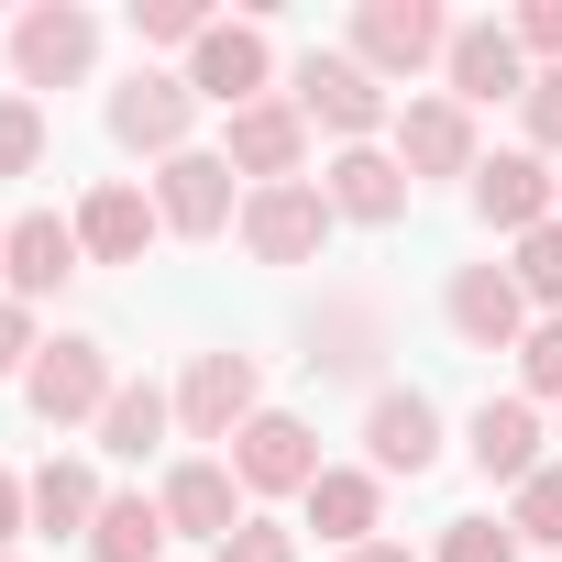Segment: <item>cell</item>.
Instances as JSON below:
<instances>
[{"label":"cell","mask_w":562,"mask_h":562,"mask_svg":"<svg viewBox=\"0 0 562 562\" xmlns=\"http://www.w3.org/2000/svg\"><path fill=\"white\" fill-rule=\"evenodd\" d=\"M265 78H276V45H265L254 23H210V34L188 45V89H199L210 111H254V100H276Z\"/></svg>","instance_id":"ba28073f"},{"label":"cell","mask_w":562,"mask_h":562,"mask_svg":"<svg viewBox=\"0 0 562 562\" xmlns=\"http://www.w3.org/2000/svg\"><path fill=\"white\" fill-rule=\"evenodd\" d=\"M430 562H518V529H507V518H452Z\"/></svg>","instance_id":"f1b7e54d"},{"label":"cell","mask_w":562,"mask_h":562,"mask_svg":"<svg viewBox=\"0 0 562 562\" xmlns=\"http://www.w3.org/2000/svg\"><path fill=\"white\" fill-rule=\"evenodd\" d=\"M221 155H232V177H254V188H288V177L310 166V122H299V100H254V111H232Z\"/></svg>","instance_id":"e0dca14e"},{"label":"cell","mask_w":562,"mask_h":562,"mask_svg":"<svg viewBox=\"0 0 562 562\" xmlns=\"http://www.w3.org/2000/svg\"><path fill=\"white\" fill-rule=\"evenodd\" d=\"M155 221L166 232H188V243H210V232H232L243 221V199H232V155H166L155 166Z\"/></svg>","instance_id":"30bf717a"},{"label":"cell","mask_w":562,"mask_h":562,"mask_svg":"<svg viewBox=\"0 0 562 562\" xmlns=\"http://www.w3.org/2000/svg\"><path fill=\"white\" fill-rule=\"evenodd\" d=\"M321 243H331V199H321L310 177L243 188V254H254V265H321Z\"/></svg>","instance_id":"5b68a950"},{"label":"cell","mask_w":562,"mask_h":562,"mask_svg":"<svg viewBox=\"0 0 562 562\" xmlns=\"http://www.w3.org/2000/svg\"><path fill=\"white\" fill-rule=\"evenodd\" d=\"M540 441H551V430H540L529 397H485V408L463 419V452H474L485 485H529V474H540Z\"/></svg>","instance_id":"ffe728a7"},{"label":"cell","mask_w":562,"mask_h":562,"mask_svg":"<svg viewBox=\"0 0 562 562\" xmlns=\"http://www.w3.org/2000/svg\"><path fill=\"white\" fill-rule=\"evenodd\" d=\"M188 122H199V89L188 78H166V67H133L122 89H111V144H133V155H188Z\"/></svg>","instance_id":"52a82bcc"},{"label":"cell","mask_w":562,"mask_h":562,"mask_svg":"<svg viewBox=\"0 0 562 562\" xmlns=\"http://www.w3.org/2000/svg\"><path fill=\"white\" fill-rule=\"evenodd\" d=\"M518 540H540V551H562V463H540L529 485H518V518H507Z\"/></svg>","instance_id":"4316f807"},{"label":"cell","mask_w":562,"mask_h":562,"mask_svg":"<svg viewBox=\"0 0 562 562\" xmlns=\"http://www.w3.org/2000/svg\"><path fill=\"white\" fill-rule=\"evenodd\" d=\"M166 419H177V397H155V386H122V397L100 408V452H111V463H144V452L166 441Z\"/></svg>","instance_id":"d4e9b609"},{"label":"cell","mask_w":562,"mask_h":562,"mask_svg":"<svg viewBox=\"0 0 562 562\" xmlns=\"http://www.w3.org/2000/svg\"><path fill=\"white\" fill-rule=\"evenodd\" d=\"M155 232H166V221H155V199H144V188H122V177L78 199V254H89V265H144V243H155Z\"/></svg>","instance_id":"44dd1931"},{"label":"cell","mask_w":562,"mask_h":562,"mask_svg":"<svg viewBox=\"0 0 562 562\" xmlns=\"http://www.w3.org/2000/svg\"><path fill=\"white\" fill-rule=\"evenodd\" d=\"M288 100H299V122H310V133H342V144H375V133H397V100H386V78H375L353 45H310Z\"/></svg>","instance_id":"6da1fadb"},{"label":"cell","mask_w":562,"mask_h":562,"mask_svg":"<svg viewBox=\"0 0 562 562\" xmlns=\"http://www.w3.org/2000/svg\"><path fill=\"white\" fill-rule=\"evenodd\" d=\"M133 23H144V45H199V34H210V12H199V0H144Z\"/></svg>","instance_id":"d6a6232c"},{"label":"cell","mask_w":562,"mask_h":562,"mask_svg":"<svg viewBox=\"0 0 562 562\" xmlns=\"http://www.w3.org/2000/svg\"><path fill=\"white\" fill-rule=\"evenodd\" d=\"M265 397H254V353H199L188 375H177V430L188 441H221L232 452V430L254 419Z\"/></svg>","instance_id":"4fadbf2b"},{"label":"cell","mask_w":562,"mask_h":562,"mask_svg":"<svg viewBox=\"0 0 562 562\" xmlns=\"http://www.w3.org/2000/svg\"><path fill=\"white\" fill-rule=\"evenodd\" d=\"M0 562H23V551H0Z\"/></svg>","instance_id":"f35d334b"},{"label":"cell","mask_w":562,"mask_h":562,"mask_svg":"<svg viewBox=\"0 0 562 562\" xmlns=\"http://www.w3.org/2000/svg\"><path fill=\"white\" fill-rule=\"evenodd\" d=\"M353 56L397 89V78H419V67H441L452 56V23H441V0H364L353 12Z\"/></svg>","instance_id":"277c9868"},{"label":"cell","mask_w":562,"mask_h":562,"mask_svg":"<svg viewBox=\"0 0 562 562\" xmlns=\"http://www.w3.org/2000/svg\"><path fill=\"white\" fill-rule=\"evenodd\" d=\"M0 243H12V221H0Z\"/></svg>","instance_id":"74e56055"},{"label":"cell","mask_w":562,"mask_h":562,"mask_svg":"<svg viewBox=\"0 0 562 562\" xmlns=\"http://www.w3.org/2000/svg\"><path fill=\"white\" fill-rule=\"evenodd\" d=\"M474 221L529 243L540 221H562V177H551L529 144H507V155H485V166H474Z\"/></svg>","instance_id":"8fae6325"},{"label":"cell","mask_w":562,"mask_h":562,"mask_svg":"<svg viewBox=\"0 0 562 562\" xmlns=\"http://www.w3.org/2000/svg\"><path fill=\"white\" fill-rule=\"evenodd\" d=\"M518 386H529V397H562V321H529V342H518Z\"/></svg>","instance_id":"f546056e"},{"label":"cell","mask_w":562,"mask_h":562,"mask_svg":"<svg viewBox=\"0 0 562 562\" xmlns=\"http://www.w3.org/2000/svg\"><path fill=\"white\" fill-rule=\"evenodd\" d=\"M210 562H299V529H276V518H243Z\"/></svg>","instance_id":"1f68e13d"},{"label":"cell","mask_w":562,"mask_h":562,"mask_svg":"<svg viewBox=\"0 0 562 562\" xmlns=\"http://www.w3.org/2000/svg\"><path fill=\"white\" fill-rule=\"evenodd\" d=\"M364 463H375V474H430V463H441V408H430L419 386H386V397L364 408Z\"/></svg>","instance_id":"d6986e66"},{"label":"cell","mask_w":562,"mask_h":562,"mask_svg":"<svg viewBox=\"0 0 562 562\" xmlns=\"http://www.w3.org/2000/svg\"><path fill=\"white\" fill-rule=\"evenodd\" d=\"M232 474H243V496H310L331 463H321V430L310 419H288V408H254L243 430H232V452H221Z\"/></svg>","instance_id":"3957f363"},{"label":"cell","mask_w":562,"mask_h":562,"mask_svg":"<svg viewBox=\"0 0 562 562\" xmlns=\"http://www.w3.org/2000/svg\"><path fill=\"white\" fill-rule=\"evenodd\" d=\"M397 166H408V188H419V177H463V188H474V166H485V155H474V111H463L452 89L408 100V111H397Z\"/></svg>","instance_id":"7c38bea8"},{"label":"cell","mask_w":562,"mask_h":562,"mask_svg":"<svg viewBox=\"0 0 562 562\" xmlns=\"http://www.w3.org/2000/svg\"><path fill=\"white\" fill-rule=\"evenodd\" d=\"M507 276H518V299H529L540 321H562V221H540V232L518 243V265H507Z\"/></svg>","instance_id":"484cf974"},{"label":"cell","mask_w":562,"mask_h":562,"mask_svg":"<svg viewBox=\"0 0 562 562\" xmlns=\"http://www.w3.org/2000/svg\"><path fill=\"white\" fill-rule=\"evenodd\" d=\"M518 45H529L540 67H562V0H529V12H518Z\"/></svg>","instance_id":"e575fe53"},{"label":"cell","mask_w":562,"mask_h":562,"mask_svg":"<svg viewBox=\"0 0 562 562\" xmlns=\"http://www.w3.org/2000/svg\"><path fill=\"white\" fill-rule=\"evenodd\" d=\"M155 507H166V529H188V540H232L243 529V474L221 463V452H188V463H166V485H155Z\"/></svg>","instance_id":"5bb4252c"},{"label":"cell","mask_w":562,"mask_h":562,"mask_svg":"<svg viewBox=\"0 0 562 562\" xmlns=\"http://www.w3.org/2000/svg\"><path fill=\"white\" fill-rule=\"evenodd\" d=\"M551 441H562V430H551Z\"/></svg>","instance_id":"ab89813d"},{"label":"cell","mask_w":562,"mask_h":562,"mask_svg":"<svg viewBox=\"0 0 562 562\" xmlns=\"http://www.w3.org/2000/svg\"><path fill=\"white\" fill-rule=\"evenodd\" d=\"M342 562H408V551H397V540H364V551H342Z\"/></svg>","instance_id":"8d00e7d4"},{"label":"cell","mask_w":562,"mask_h":562,"mask_svg":"<svg viewBox=\"0 0 562 562\" xmlns=\"http://www.w3.org/2000/svg\"><path fill=\"white\" fill-rule=\"evenodd\" d=\"M441 310H452V331H463L474 353H518V342H529V299H518L507 265H463Z\"/></svg>","instance_id":"ac0fdd59"},{"label":"cell","mask_w":562,"mask_h":562,"mask_svg":"<svg viewBox=\"0 0 562 562\" xmlns=\"http://www.w3.org/2000/svg\"><path fill=\"white\" fill-rule=\"evenodd\" d=\"M23 496H34V529H56V540H89V529H100V507H111V496H100V474H89V463H67V452H56V463H34V474H23Z\"/></svg>","instance_id":"603a6c76"},{"label":"cell","mask_w":562,"mask_h":562,"mask_svg":"<svg viewBox=\"0 0 562 562\" xmlns=\"http://www.w3.org/2000/svg\"><path fill=\"white\" fill-rule=\"evenodd\" d=\"M12 67H23V100L34 89H78L100 67V23L78 12V0H34V12L12 23Z\"/></svg>","instance_id":"8992f818"},{"label":"cell","mask_w":562,"mask_h":562,"mask_svg":"<svg viewBox=\"0 0 562 562\" xmlns=\"http://www.w3.org/2000/svg\"><path fill=\"white\" fill-rule=\"evenodd\" d=\"M518 122H529V155H562V67H540V78H529Z\"/></svg>","instance_id":"4dcf8cb0"},{"label":"cell","mask_w":562,"mask_h":562,"mask_svg":"<svg viewBox=\"0 0 562 562\" xmlns=\"http://www.w3.org/2000/svg\"><path fill=\"white\" fill-rule=\"evenodd\" d=\"M321 199H331V221L386 232V221H408V166H397L386 144H342V155L321 166Z\"/></svg>","instance_id":"2e32d148"},{"label":"cell","mask_w":562,"mask_h":562,"mask_svg":"<svg viewBox=\"0 0 562 562\" xmlns=\"http://www.w3.org/2000/svg\"><path fill=\"white\" fill-rule=\"evenodd\" d=\"M34 353H45V342H34V310L0 299V375H34Z\"/></svg>","instance_id":"836d02e7"},{"label":"cell","mask_w":562,"mask_h":562,"mask_svg":"<svg viewBox=\"0 0 562 562\" xmlns=\"http://www.w3.org/2000/svg\"><path fill=\"white\" fill-rule=\"evenodd\" d=\"M45 166V111L12 89V100H0V177H34Z\"/></svg>","instance_id":"83f0119b"},{"label":"cell","mask_w":562,"mask_h":562,"mask_svg":"<svg viewBox=\"0 0 562 562\" xmlns=\"http://www.w3.org/2000/svg\"><path fill=\"white\" fill-rule=\"evenodd\" d=\"M89 254H78V221H56V210H23L12 221V243H0V299H56L67 288V276H78Z\"/></svg>","instance_id":"9a60e30c"},{"label":"cell","mask_w":562,"mask_h":562,"mask_svg":"<svg viewBox=\"0 0 562 562\" xmlns=\"http://www.w3.org/2000/svg\"><path fill=\"white\" fill-rule=\"evenodd\" d=\"M299 507H310V529H321V540L364 551V540L386 529V474H375V463H331V474H321Z\"/></svg>","instance_id":"7402d4cb"},{"label":"cell","mask_w":562,"mask_h":562,"mask_svg":"<svg viewBox=\"0 0 562 562\" xmlns=\"http://www.w3.org/2000/svg\"><path fill=\"white\" fill-rule=\"evenodd\" d=\"M23 518H34V496H23V474H12V463H0V551L23 540Z\"/></svg>","instance_id":"d590c367"},{"label":"cell","mask_w":562,"mask_h":562,"mask_svg":"<svg viewBox=\"0 0 562 562\" xmlns=\"http://www.w3.org/2000/svg\"><path fill=\"white\" fill-rule=\"evenodd\" d=\"M23 397H34V419H45V430H78V419H100V408L122 397V364H111V342H89V331H56V342L34 353Z\"/></svg>","instance_id":"7a4b0ae2"},{"label":"cell","mask_w":562,"mask_h":562,"mask_svg":"<svg viewBox=\"0 0 562 562\" xmlns=\"http://www.w3.org/2000/svg\"><path fill=\"white\" fill-rule=\"evenodd\" d=\"M177 529H166V507L155 496H111L100 507V529H89V562H155Z\"/></svg>","instance_id":"cb8c5ba5"},{"label":"cell","mask_w":562,"mask_h":562,"mask_svg":"<svg viewBox=\"0 0 562 562\" xmlns=\"http://www.w3.org/2000/svg\"><path fill=\"white\" fill-rule=\"evenodd\" d=\"M441 78H452V100L463 111H485V100H529V45H518V23H452V56H441Z\"/></svg>","instance_id":"9c48e42d"}]
</instances>
